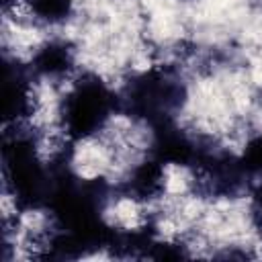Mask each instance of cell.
<instances>
[{"instance_id":"obj_1","label":"cell","mask_w":262,"mask_h":262,"mask_svg":"<svg viewBox=\"0 0 262 262\" xmlns=\"http://www.w3.org/2000/svg\"><path fill=\"white\" fill-rule=\"evenodd\" d=\"M178 2H192V0H178Z\"/></svg>"}]
</instances>
